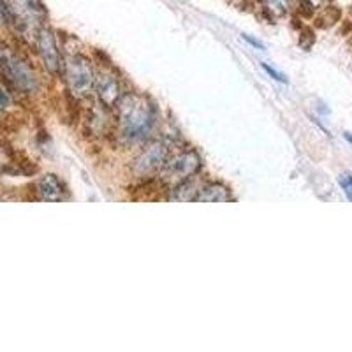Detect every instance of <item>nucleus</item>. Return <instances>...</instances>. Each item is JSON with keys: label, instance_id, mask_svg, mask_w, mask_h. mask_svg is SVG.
Returning <instances> with one entry per match:
<instances>
[{"label": "nucleus", "instance_id": "obj_1", "mask_svg": "<svg viewBox=\"0 0 352 352\" xmlns=\"http://www.w3.org/2000/svg\"><path fill=\"white\" fill-rule=\"evenodd\" d=\"M118 136L124 143H144L155 127V109L150 99L136 92H127L116 106Z\"/></svg>", "mask_w": 352, "mask_h": 352}, {"label": "nucleus", "instance_id": "obj_2", "mask_svg": "<svg viewBox=\"0 0 352 352\" xmlns=\"http://www.w3.org/2000/svg\"><path fill=\"white\" fill-rule=\"evenodd\" d=\"M44 16L46 12L39 0H2V20L12 32L36 36L43 27Z\"/></svg>", "mask_w": 352, "mask_h": 352}, {"label": "nucleus", "instance_id": "obj_3", "mask_svg": "<svg viewBox=\"0 0 352 352\" xmlns=\"http://www.w3.org/2000/svg\"><path fill=\"white\" fill-rule=\"evenodd\" d=\"M2 76L6 85L21 94H34L39 88V81L30 64L8 46L2 48Z\"/></svg>", "mask_w": 352, "mask_h": 352}, {"label": "nucleus", "instance_id": "obj_4", "mask_svg": "<svg viewBox=\"0 0 352 352\" xmlns=\"http://www.w3.org/2000/svg\"><path fill=\"white\" fill-rule=\"evenodd\" d=\"M201 168V159L194 150H180L169 153L164 166L160 169V184L168 188H175L196 176Z\"/></svg>", "mask_w": 352, "mask_h": 352}, {"label": "nucleus", "instance_id": "obj_5", "mask_svg": "<svg viewBox=\"0 0 352 352\" xmlns=\"http://www.w3.org/2000/svg\"><path fill=\"white\" fill-rule=\"evenodd\" d=\"M64 76L69 92L76 99H87L96 88V71L87 56L72 53L64 65Z\"/></svg>", "mask_w": 352, "mask_h": 352}, {"label": "nucleus", "instance_id": "obj_6", "mask_svg": "<svg viewBox=\"0 0 352 352\" xmlns=\"http://www.w3.org/2000/svg\"><path fill=\"white\" fill-rule=\"evenodd\" d=\"M169 157V146L162 141H153L146 144L144 150L138 153V157L132 160L131 171L138 178H148L155 173H160L164 166L166 159Z\"/></svg>", "mask_w": 352, "mask_h": 352}, {"label": "nucleus", "instance_id": "obj_7", "mask_svg": "<svg viewBox=\"0 0 352 352\" xmlns=\"http://www.w3.org/2000/svg\"><path fill=\"white\" fill-rule=\"evenodd\" d=\"M36 48L39 53L41 60H43L46 71L52 74V76H60L64 72L65 62L62 60L60 55V46L56 43L55 32L48 27H41L36 32Z\"/></svg>", "mask_w": 352, "mask_h": 352}, {"label": "nucleus", "instance_id": "obj_8", "mask_svg": "<svg viewBox=\"0 0 352 352\" xmlns=\"http://www.w3.org/2000/svg\"><path fill=\"white\" fill-rule=\"evenodd\" d=\"M96 94L97 99L106 109H116V106L120 104L124 92H122L120 81L116 80V76L108 69L97 72L96 76Z\"/></svg>", "mask_w": 352, "mask_h": 352}, {"label": "nucleus", "instance_id": "obj_9", "mask_svg": "<svg viewBox=\"0 0 352 352\" xmlns=\"http://www.w3.org/2000/svg\"><path fill=\"white\" fill-rule=\"evenodd\" d=\"M34 187H36L34 192L43 201L56 203V201L67 199V188H65L64 182L56 175H52V173H46V175L39 176Z\"/></svg>", "mask_w": 352, "mask_h": 352}, {"label": "nucleus", "instance_id": "obj_10", "mask_svg": "<svg viewBox=\"0 0 352 352\" xmlns=\"http://www.w3.org/2000/svg\"><path fill=\"white\" fill-rule=\"evenodd\" d=\"M194 201H197V203H226V201H234V197L224 184L212 182V184H206L199 188Z\"/></svg>", "mask_w": 352, "mask_h": 352}, {"label": "nucleus", "instance_id": "obj_11", "mask_svg": "<svg viewBox=\"0 0 352 352\" xmlns=\"http://www.w3.org/2000/svg\"><path fill=\"white\" fill-rule=\"evenodd\" d=\"M261 4L272 20H278V18L285 16V12H287L284 0H261Z\"/></svg>", "mask_w": 352, "mask_h": 352}, {"label": "nucleus", "instance_id": "obj_12", "mask_svg": "<svg viewBox=\"0 0 352 352\" xmlns=\"http://www.w3.org/2000/svg\"><path fill=\"white\" fill-rule=\"evenodd\" d=\"M261 67H263V71L266 72L270 78H273V80L278 81V83H285V85L289 83L287 76H285L284 72H278L275 67H272L270 64H266V62H261Z\"/></svg>", "mask_w": 352, "mask_h": 352}, {"label": "nucleus", "instance_id": "obj_13", "mask_svg": "<svg viewBox=\"0 0 352 352\" xmlns=\"http://www.w3.org/2000/svg\"><path fill=\"white\" fill-rule=\"evenodd\" d=\"M338 185H340L342 190H344L345 197H347L349 201H352V175L351 173H344V175L338 176Z\"/></svg>", "mask_w": 352, "mask_h": 352}, {"label": "nucleus", "instance_id": "obj_14", "mask_svg": "<svg viewBox=\"0 0 352 352\" xmlns=\"http://www.w3.org/2000/svg\"><path fill=\"white\" fill-rule=\"evenodd\" d=\"M241 37H243V39L247 41L248 44H250V46H254V48H257V50H264V44L261 43V41H257V39H252V37H250V36H247V34H243V36H241Z\"/></svg>", "mask_w": 352, "mask_h": 352}, {"label": "nucleus", "instance_id": "obj_15", "mask_svg": "<svg viewBox=\"0 0 352 352\" xmlns=\"http://www.w3.org/2000/svg\"><path fill=\"white\" fill-rule=\"evenodd\" d=\"M344 138H345V141H347V143L352 144V134H351V132H344Z\"/></svg>", "mask_w": 352, "mask_h": 352}]
</instances>
